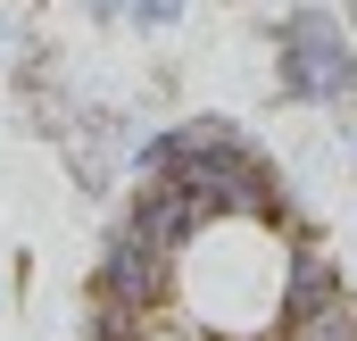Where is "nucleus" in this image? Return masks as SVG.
<instances>
[{
    "label": "nucleus",
    "mask_w": 357,
    "mask_h": 341,
    "mask_svg": "<svg viewBox=\"0 0 357 341\" xmlns=\"http://www.w3.org/2000/svg\"><path fill=\"white\" fill-rule=\"evenodd\" d=\"M183 183H191V200H199V217L208 225H266V233H291V191H282V175L274 159L241 133V142H216V150H183Z\"/></svg>",
    "instance_id": "obj_1"
},
{
    "label": "nucleus",
    "mask_w": 357,
    "mask_h": 341,
    "mask_svg": "<svg viewBox=\"0 0 357 341\" xmlns=\"http://www.w3.org/2000/svg\"><path fill=\"white\" fill-rule=\"evenodd\" d=\"M274 84L299 108H341L357 100V42L341 8H282L274 17Z\"/></svg>",
    "instance_id": "obj_2"
},
{
    "label": "nucleus",
    "mask_w": 357,
    "mask_h": 341,
    "mask_svg": "<svg viewBox=\"0 0 357 341\" xmlns=\"http://www.w3.org/2000/svg\"><path fill=\"white\" fill-rule=\"evenodd\" d=\"M91 291H116L133 308H167L175 300V250H150L133 225H108L91 258Z\"/></svg>",
    "instance_id": "obj_3"
},
{
    "label": "nucleus",
    "mask_w": 357,
    "mask_h": 341,
    "mask_svg": "<svg viewBox=\"0 0 357 341\" xmlns=\"http://www.w3.org/2000/svg\"><path fill=\"white\" fill-rule=\"evenodd\" d=\"M116 225H133L150 250H183L208 217H199V200H191V183L183 175H133V200H125V217Z\"/></svg>",
    "instance_id": "obj_4"
},
{
    "label": "nucleus",
    "mask_w": 357,
    "mask_h": 341,
    "mask_svg": "<svg viewBox=\"0 0 357 341\" xmlns=\"http://www.w3.org/2000/svg\"><path fill=\"white\" fill-rule=\"evenodd\" d=\"M333 300H349L341 266L316 250L307 233H282V291H274V325H299V317H316V308H333Z\"/></svg>",
    "instance_id": "obj_5"
},
{
    "label": "nucleus",
    "mask_w": 357,
    "mask_h": 341,
    "mask_svg": "<svg viewBox=\"0 0 357 341\" xmlns=\"http://www.w3.org/2000/svg\"><path fill=\"white\" fill-rule=\"evenodd\" d=\"M167 308H133V300H116V291H84V341H150Z\"/></svg>",
    "instance_id": "obj_6"
},
{
    "label": "nucleus",
    "mask_w": 357,
    "mask_h": 341,
    "mask_svg": "<svg viewBox=\"0 0 357 341\" xmlns=\"http://www.w3.org/2000/svg\"><path fill=\"white\" fill-rule=\"evenodd\" d=\"M266 341H357V300H333V308H316L299 325H274Z\"/></svg>",
    "instance_id": "obj_7"
},
{
    "label": "nucleus",
    "mask_w": 357,
    "mask_h": 341,
    "mask_svg": "<svg viewBox=\"0 0 357 341\" xmlns=\"http://www.w3.org/2000/svg\"><path fill=\"white\" fill-rule=\"evenodd\" d=\"M175 167H183L175 125H167V133H142V142H133V175H175Z\"/></svg>",
    "instance_id": "obj_8"
},
{
    "label": "nucleus",
    "mask_w": 357,
    "mask_h": 341,
    "mask_svg": "<svg viewBox=\"0 0 357 341\" xmlns=\"http://www.w3.org/2000/svg\"><path fill=\"white\" fill-rule=\"evenodd\" d=\"M125 17H133L142 34H175V25L191 17V8H183V0H125Z\"/></svg>",
    "instance_id": "obj_9"
},
{
    "label": "nucleus",
    "mask_w": 357,
    "mask_h": 341,
    "mask_svg": "<svg viewBox=\"0 0 357 341\" xmlns=\"http://www.w3.org/2000/svg\"><path fill=\"white\" fill-rule=\"evenodd\" d=\"M150 341H216L208 325H150Z\"/></svg>",
    "instance_id": "obj_10"
},
{
    "label": "nucleus",
    "mask_w": 357,
    "mask_h": 341,
    "mask_svg": "<svg viewBox=\"0 0 357 341\" xmlns=\"http://www.w3.org/2000/svg\"><path fill=\"white\" fill-rule=\"evenodd\" d=\"M75 8H84L91 25H108V17H125V0H75Z\"/></svg>",
    "instance_id": "obj_11"
},
{
    "label": "nucleus",
    "mask_w": 357,
    "mask_h": 341,
    "mask_svg": "<svg viewBox=\"0 0 357 341\" xmlns=\"http://www.w3.org/2000/svg\"><path fill=\"white\" fill-rule=\"evenodd\" d=\"M341 17H349V25H357V0H341Z\"/></svg>",
    "instance_id": "obj_12"
},
{
    "label": "nucleus",
    "mask_w": 357,
    "mask_h": 341,
    "mask_svg": "<svg viewBox=\"0 0 357 341\" xmlns=\"http://www.w3.org/2000/svg\"><path fill=\"white\" fill-rule=\"evenodd\" d=\"M0 59H8V34H0Z\"/></svg>",
    "instance_id": "obj_13"
},
{
    "label": "nucleus",
    "mask_w": 357,
    "mask_h": 341,
    "mask_svg": "<svg viewBox=\"0 0 357 341\" xmlns=\"http://www.w3.org/2000/svg\"><path fill=\"white\" fill-rule=\"evenodd\" d=\"M349 150H357V133H349Z\"/></svg>",
    "instance_id": "obj_14"
},
{
    "label": "nucleus",
    "mask_w": 357,
    "mask_h": 341,
    "mask_svg": "<svg viewBox=\"0 0 357 341\" xmlns=\"http://www.w3.org/2000/svg\"><path fill=\"white\" fill-rule=\"evenodd\" d=\"M225 8H233V0H225Z\"/></svg>",
    "instance_id": "obj_15"
}]
</instances>
